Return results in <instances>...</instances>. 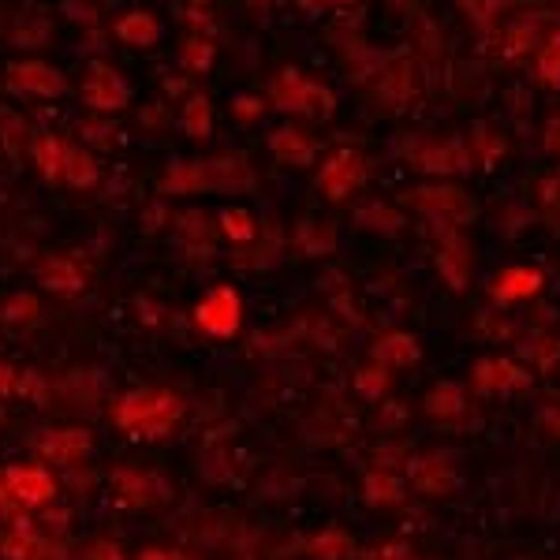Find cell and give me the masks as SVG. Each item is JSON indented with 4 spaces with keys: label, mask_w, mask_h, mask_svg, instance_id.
<instances>
[{
    "label": "cell",
    "mask_w": 560,
    "mask_h": 560,
    "mask_svg": "<svg viewBox=\"0 0 560 560\" xmlns=\"http://www.w3.org/2000/svg\"><path fill=\"white\" fill-rule=\"evenodd\" d=\"M273 98H277V109L303 112V116H314V120H325V116L336 109L333 90L322 86V83H310V79H303L295 68H288L284 75H277V83H273Z\"/></svg>",
    "instance_id": "6da1fadb"
},
{
    "label": "cell",
    "mask_w": 560,
    "mask_h": 560,
    "mask_svg": "<svg viewBox=\"0 0 560 560\" xmlns=\"http://www.w3.org/2000/svg\"><path fill=\"white\" fill-rule=\"evenodd\" d=\"M363 180H366V165L355 150L333 154L322 165V172H318V187H322V195L329 198V202H344L348 195H355V191L363 187Z\"/></svg>",
    "instance_id": "7a4b0ae2"
},
{
    "label": "cell",
    "mask_w": 560,
    "mask_h": 560,
    "mask_svg": "<svg viewBox=\"0 0 560 560\" xmlns=\"http://www.w3.org/2000/svg\"><path fill=\"white\" fill-rule=\"evenodd\" d=\"M415 206H419L426 217H445V221H475V198H467L460 187H422L415 195Z\"/></svg>",
    "instance_id": "3957f363"
},
{
    "label": "cell",
    "mask_w": 560,
    "mask_h": 560,
    "mask_svg": "<svg viewBox=\"0 0 560 560\" xmlns=\"http://www.w3.org/2000/svg\"><path fill=\"white\" fill-rule=\"evenodd\" d=\"M467 146H463L460 139H445V142H430L426 150H419V157H415V165L422 168V172H437V176H452V172H463V168L471 165L467 161Z\"/></svg>",
    "instance_id": "277c9868"
},
{
    "label": "cell",
    "mask_w": 560,
    "mask_h": 560,
    "mask_svg": "<svg viewBox=\"0 0 560 560\" xmlns=\"http://www.w3.org/2000/svg\"><path fill=\"white\" fill-rule=\"evenodd\" d=\"M269 146H273V154H277L280 161H288V165H310V161H314V142H310L303 131H295V127L273 131Z\"/></svg>",
    "instance_id": "5b68a950"
},
{
    "label": "cell",
    "mask_w": 560,
    "mask_h": 560,
    "mask_svg": "<svg viewBox=\"0 0 560 560\" xmlns=\"http://www.w3.org/2000/svg\"><path fill=\"white\" fill-rule=\"evenodd\" d=\"M437 266H441V273L448 277L452 288H467V280H471V251H467V243L448 239L445 247L437 251Z\"/></svg>",
    "instance_id": "8992f818"
},
{
    "label": "cell",
    "mask_w": 560,
    "mask_h": 560,
    "mask_svg": "<svg viewBox=\"0 0 560 560\" xmlns=\"http://www.w3.org/2000/svg\"><path fill=\"white\" fill-rule=\"evenodd\" d=\"M538 284H542V277H538L534 269L516 266V269H504L490 292L497 295V299H504V303H512V299H523V295L538 292Z\"/></svg>",
    "instance_id": "52a82bcc"
},
{
    "label": "cell",
    "mask_w": 560,
    "mask_h": 560,
    "mask_svg": "<svg viewBox=\"0 0 560 560\" xmlns=\"http://www.w3.org/2000/svg\"><path fill=\"white\" fill-rule=\"evenodd\" d=\"M198 318L210 325V329H217V333H228V329H236V318H239L236 295H232V292H213L210 303L202 307V314H198Z\"/></svg>",
    "instance_id": "ba28073f"
},
{
    "label": "cell",
    "mask_w": 560,
    "mask_h": 560,
    "mask_svg": "<svg viewBox=\"0 0 560 560\" xmlns=\"http://www.w3.org/2000/svg\"><path fill=\"white\" fill-rule=\"evenodd\" d=\"M378 86H381V98L392 101V105L407 101V94H411V64H407V60H396L389 68H381Z\"/></svg>",
    "instance_id": "9c48e42d"
},
{
    "label": "cell",
    "mask_w": 560,
    "mask_h": 560,
    "mask_svg": "<svg viewBox=\"0 0 560 560\" xmlns=\"http://www.w3.org/2000/svg\"><path fill=\"white\" fill-rule=\"evenodd\" d=\"M538 83L542 86H560V30L557 34H549L542 49H538Z\"/></svg>",
    "instance_id": "30bf717a"
},
{
    "label": "cell",
    "mask_w": 560,
    "mask_h": 560,
    "mask_svg": "<svg viewBox=\"0 0 560 560\" xmlns=\"http://www.w3.org/2000/svg\"><path fill=\"white\" fill-rule=\"evenodd\" d=\"M90 94H94V105H109V109H116V105H124L127 101V90L124 83L112 75V71H101L98 75V86H90Z\"/></svg>",
    "instance_id": "8fae6325"
},
{
    "label": "cell",
    "mask_w": 560,
    "mask_h": 560,
    "mask_svg": "<svg viewBox=\"0 0 560 560\" xmlns=\"http://www.w3.org/2000/svg\"><path fill=\"white\" fill-rule=\"evenodd\" d=\"M120 34H124L127 42H139V45H150L157 38V23L150 19L146 12L139 15H127L124 23H120Z\"/></svg>",
    "instance_id": "7c38bea8"
},
{
    "label": "cell",
    "mask_w": 560,
    "mask_h": 560,
    "mask_svg": "<svg viewBox=\"0 0 560 560\" xmlns=\"http://www.w3.org/2000/svg\"><path fill=\"white\" fill-rule=\"evenodd\" d=\"M187 131H191V135H206V131H210V105L202 98H195L187 105Z\"/></svg>",
    "instance_id": "4fadbf2b"
},
{
    "label": "cell",
    "mask_w": 560,
    "mask_h": 560,
    "mask_svg": "<svg viewBox=\"0 0 560 560\" xmlns=\"http://www.w3.org/2000/svg\"><path fill=\"white\" fill-rule=\"evenodd\" d=\"M385 217H392V210H389V206H381V202H374V206L359 210V221H363V224H374V228H381V232H396V228H400V221H385Z\"/></svg>",
    "instance_id": "5bb4252c"
},
{
    "label": "cell",
    "mask_w": 560,
    "mask_h": 560,
    "mask_svg": "<svg viewBox=\"0 0 560 560\" xmlns=\"http://www.w3.org/2000/svg\"><path fill=\"white\" fill-rule=\"evenodd\" d=\"M378 359H415V344L407 336H389L378 348Z\"/></svg>",
    "instance_id": "9a60e30c"
},
{
    "label": "cell",
    "mask_w": 560,
    "mask_h": 560,
    "mask_svg": "<svg viewBox=\"0 0 560 560\" xmlns=\"http://www.w3.org/2000/svg\"><path fill=\"white\" fill-rule=\"evenodd\" d=\"M475 139L482 142V157H486V161H497V154L504 150V142H501V139H493V142H490V131H486V124H478V127H475Z\"/></svg>",
    "instance_id": "2e32d148"
},
{
    "label": "cell",
    "mask_w": 560,
    "mask_h": 560,
    "mask_svg": "<svg viewBox=\"0 0 560 560\" xmlns=\"http://www.w3.org/2000/svg\"><path fill=\"white\" fill-rule=\"evenodd\" d=\"M546 150L549 154H557L560 157V120H553L546 131Z\"/></svg>",
    "instance_id": "e0dca14e"
},
{
    "label": "cell",
    "mask_w": 560,
    "mask_h": 560,
    "mask_svg": "<svg viewBox=\"0 0 560 560\" xmlns=\"http://www.w3.org/2000/svg\"><path fill=\"white\" fill-rule=\"evenodd\" d=\"M325 4H333V0H303V8H310V12H322Z\"/></svg>",
    "instance_id": "ac0fdd59"
}]
</instances>
